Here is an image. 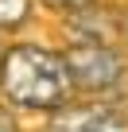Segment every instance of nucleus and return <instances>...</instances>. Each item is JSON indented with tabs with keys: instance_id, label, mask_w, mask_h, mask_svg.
<instances>
[{
	"instance_id": "obj_4",
	"label": "nucleus",
	"mask_w": 128,
	"mask_h": 132,
	"mask_svg": "<svg viewBox=\"0 0 128 132\" xmlns=\"http://www.w3.org/2000/svg\"><path fill=\"white\" fill-rule=\"evenodd\" d=\"M47 132H105V113H97V109H66V113H58V120H50Z\"/></svg>"
},
{
	"instance_id": "obj_3",
	"label": "nucleus",
	"mask_w": 128,
	"mask_h": 132,
	"mask_svg": "<svg viewBox=\"0 0 128 132\" xmlns=\"http://www.w3.org/2000/svg\"><path fill=\"white\" fill-rule=\"evenodd\" d=\"M74 23V43H93V47H109L120 31V16L109 12V8H86V12H74L70 16Z\"/></svg>"
},
{
	"instance_id": "obj_7",
	"label": "nucleus",
	"mask_w": 128,
	"mask_h": 132,
	"mask_svg": "<svg viewBox=\"0 0 128 132\" xmlns=\"http://www.w3.org/2000/svg\"><path fill=\"white\" fill-rule=\"evenodd\" d=\"M0 132H16V120H12L4 109H0Z\"/></svg>"
},
{
	"instance_id": "obj_2",
	"label": "nucleus",
	"mask_w": 128,
	"mask_h": 132,
	"mask_svg": "<svg viewBox=\"0 0 128 132\" xmlns=\"http://www.w3.org/2000/svg\"><path fill=\"white\" fill-rule=\"evenodd\" d=\"M62 62H66L70 86L74 89H86V93H105V89H113L124 78V58L113 47L74 43L66 54H62Z\"/></svg>"
},
{
	"instance_id": "obj_6",
	"label": "nucleus",
	"mask_w": 128,
	"mask_h": 132,
	"mask_svg": "<svg viewBox=\"0 0 128 132\" xmlns=\"http://www.w3.org/2000/svg\"><path fill=\"white\" fill-rule=\"evenodd\" d=\"M47 8H54V12H66V16H74V12H86V8H93V0H43Z\"/></svg>"
},
{
	"instance_id": "obj_5",
	"label": "nucleus",
	"mask_w": 128,
	"mask_h": 132,
	"mask_svg": "<svg viewBox=\"0 0 128 132\" xmlns=\"http://www.w3.org/2000/svg\"><path fill=\"white\" fill-rule=\"evenodd\" d=\"M31 16V0H0V27H20Z\"/></svg>"
},
{
	"instance_id": "obj_1",
	"label": "nucleus",
	"mask_w": 128,
	"mask_h": 132,
	"mask_svg": "<svg viewBox=\"0 0 128 132\" xmlns=\"http://www.w3.org/2000/svg\"><path fill=\"white\" fill-rule=\"evenodd\" d=\"M0 89L20 109H62L70 101L74 86L66 74V62L43 47H12L0 58Z\"/></svg>"
}]
</instances>
